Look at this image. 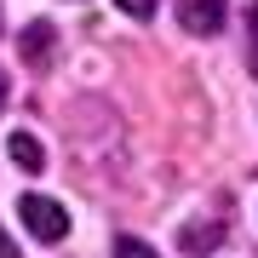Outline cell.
<instances>
[{"mask_svg":"<svg viewBox=\"0 0 258 258\" xmlns=\"http://www.w3.org/2000/svg\"><path fill=\"white\" fill-rule=\"evenodd\" d=\"M46 52H52V23H29L23 29V57L29 63H46Z\"/></svg>","mask_w":258,"mask_h":258,"instance_id":"obj_5","label":"cell"},{"mask_svg":"<svg viewBox=\"0 0 258 258\" xmlns=\"http://www.w3.org/2000/svg\"><path fill=\"white\" fill-rule=\"evenodd\" d=\"M115 6L126 12V18H155V6H161V0H115Z\"/></svg>","mask_w":258,"mask_h":258,"instance_id":"obj_7","label":"cell"},{"mask_svg":"<svg viewBox=\"0 0 258 258\" xmlns=\"http://www.w3.org/2000/svg\"><path fill=\"white\" fill-rule=\"evenodd\" d=\"M18 212H23V224H29L35 241H63V235H69V212L57 207L52 195H23Z\"/></svg>","mask_w":258,"mask_h":258,"instance_id":"obj_1","label":"cell"},{"mask_svg":"<svg viewBox=\"0 0 258 258\" xmlns=\"http://www.w3.org/2000/svg\"><path fill=\"white\" fill-rule=\"evenodd\" d=\"M224 0H178V23L189 29V35H218L224 29Z\"/></svg>","mask_w":258,"mask_h":258,"instance_id":"obj_2","label":"cell"},{"mask_svg":"<svg viewBox=\"0 0 258 258\" xmlns=\"http://www.w3.org/2000/svg\"><path fill=\"white\" fill-rule=\"evenodd\" d=\"M218 241H224V230H218V224H189V230L178 235V247H184V252H212Z\"/></svg>","mask_w":258,"mask_h":258,"instance_id":"obj_4","label":"cell"},{"mask_svg":"<svg viewBox=\"0 0 258 258\" xmlns=\"http://www.w3.org/2000/svg\"><path fill=\"white\" fill-rule=\"evenodd\" d=\"M0 258H18V247H12V235L0 230Z\"/></svg>","mask_w":258,"mask_h":258,"instance_id":"obj_8","label":"cell"},{"mask_svg":"<svg viewBox=\"0 0 258 258\" xmlns=\"http://www.w3.org/2000/svg\"><path fill=\"white\" fill-rule=\"evenodd\" d=\"M0 103H6V75H0Z\"/></svg>","mask_w":258,"mask_h":258,"instance_id":"obj_9","label":"cell"},{"mask_svg":"<svg viewBox=\"0 0 258 258\" xmlns=\"http://www.w3.org/2000/svg\"><path fill=\"white\" fill-rule=\"evenodd\" d=\"M6 149H12V161H18L23 172H40V166H46V155H40V144L29 138V132H12V138H6Z\"/></svg>","mask_w":258,"mask_h":258,"instance_id":"obj_3","label":"cell"},{"mask_svg":"<svg viewBox=\"0 0 258 258\" xmlns=\"http://www.w3.org/2000/svg\"><path fill=\"white\" fill-rule=\"evenodd\" d=\"M115 258H155V247H144L138 235H120L115 241Z\"/></svg>","mask_w":258,"mask_h":258,"instance_id":"obj_6","label":"cell"}]
</instances>
